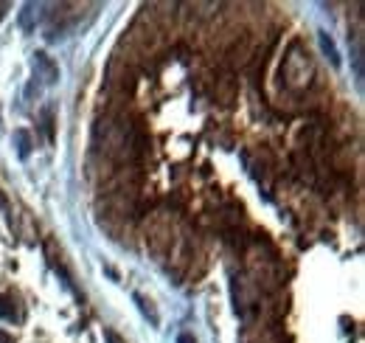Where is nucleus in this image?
Instances as JSON below:
<instances>
[{"label": "nucleus", "mask_w": 365, "mask_h": 343, "mask_svg": "<svg viewBox=\"0 0 365 343\" xmlns=\"http://www.w3.org/2000/svg\"><path fill=\"white\" fill-rule=\"evenodd\" d=\"M177 343H194V337H191V335H180Z\"/></svg>", "instance_id": "7"}, {"label": "nucleus", "mask_w": 365, "mask_h": 343, "mask_svg": "<svg viewBox=\"0 0 365 343\" xmlns=\"http://www.w3.org/2000/svg\"><path fill=\"white\" fill-rule=\"evenodd\" d=\"M34 68H37V71H43V76H46L48 84H54V82L59 79V68H57V65L48 59V54H43V51L34 54Z\"/></svg>", "instance_id": "2"}, {"label": "nucleus", "mask_w": 365, "mask_h": 343, "mask_svg": "<svg viewBox=\"0 0 365 343\" xmlns=\"http://www.w3.org/2000/svg\"><path fill=\"white\" fill-rule=\"evenodd\" d=\"M0 343H14V335H9V332H0Z\"/></svg>", "instance_id": "5"}, {"label": "nucleus", "mask_w": 365, "mask_h": 343, "mask_svg": "<svg viewBox=\"0 0 365 343\" xmlns=\"http://www.w3.org/2000/svg\"><path fill=\"white\" fill-rule=\"evenodd\" d=\"M0 318L6 321H23V304L14 293H3L0 295Z\"/></svg>", "instance_id": "1"}, {"label": "nucleus", "mask_w": 365, "mask_h": 343, "mask_svg": "<svg viewBox=\"0 0 365 343\" xmlns=\"http://www.w3.org/2000/svg\"><path fill=\"white\" fill-rule=\"evenodd\" d=\"M9 9H12L9 3H0V20H3V17H6V12H9Z\"/></svg>", "instance_id": "6"}, {"label": "nucleus", "mask_w": 365, "mask_h": 343, "mask_svg": "<svg viewBox=\"0 0 365 343\" xmlns=\"http://www.w3.org/2000/svg\"><path fill=\"white\" fill-rule=\"evenodd\" d=\"M320 46H323V51L329 54V59H332V65H340V54H337V48H335V42H332V37L326 34V31H320Z\"/></svg>", "instance_id": "3"}, {"label": "nucleus", "mask_w": 365, "mask_h": 343, "mask_svg": "<svg viewBox=\"0 0 365 343\" xmlns=\"http://www.w3.org/2000/svg\"><path fill=\"white\" fill-rule=\"evenodd\" d=\"M104 337H107V343H124V340H121V337H118L112 329H104Z\"/></svg>", "instance_id": "4"}]
</instances>
